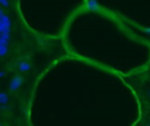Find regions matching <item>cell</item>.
I'll return each instance as SVG.
<instances>
[{
  "label": "cell",
  "mask_w": 150,
  "mask_h": 126,
  "mask_svg": "<svg viewBox=\"0 0 150 126\" xmlns=\"http://www.w3.org/2000/svg\"><path fill=\"white\" fill-rule=\"evenodd\" d=\"M21 82H22L21 77H20V76H15L14 78H12V80H11V83H9V89H11L12 91L16 90V89L20 86Z\"/></svg>",
  "instance_id": "6da1fadb"
},
{
  "label": "cell",
  "mask_w": 150,
  "mask_h": 126,
  "mask_svg": "<svg viewBox=\"0 0 150 126\" xmlns=\"http://www.w3.org/2000/svg\"><path fill=\"white\" fill-rule=\"evenodd\" d=\"M8 100V97L5 92H0V104H6Z\"/></svg>",
  "instance_id": "7a4b0ae2"
},
{
  "label": "cell",
  "mask_w": 150,
  "mask_h": 126,
  "mask_svg": "<svg viewBox=\"0 0 150 126\" xmlns=\"http://www.w3.org/2000/svg\"><path fill=\"white\" fill-rule=\"evenodd\" d=\"M19 68H20V70H21V71H26V70H28V69H29V65H28L26 62H21V63H20V65H19Z\"/></svg>",
  "instance_id": "3957f363"
},
{
  "label": "cell",
  "mask_w": 150,
  "mask_h": 126,
  "mask_svg": "<svg viewBox=\"0 0 150 126\" xmlns=\"http://www.w3.org/2000/svg\"><path fill=\"white\" fill-rule=\"evenodd\" d=\"M0 4H1V5H5V6H8V5H9V2H8L7 0H0Z\"/></svg>",
  "instance_id": "277c9868"
},
{
  "label": "cell",
  "mask_w": 150,
  "mask_h": 126,
  "mask_svg": "<svg viewBox=\"0 0 150 126\" xmlns=\"http://www.w3.org/2000/svg\"><path fill=\"white\" fill-rule=\"evenodd\" d=\"M5 76V71H0V78Z\"/></svg>",
  "instance_id": "5b68a950"
},
{
  "label": "cell",
  "mask_w": 150,
  "mask_h": 126,
  "mask_svg": "<svg viewBox=\"0 0 150 126\" xmlns=\"http://www.w3.org/2000/svg\"><path fill=\"white\" fill-rule=\"evenodd\" d=\"M0 126H1V125H0Z\"/></svg>",
  "instance_id": "8992f818"
}]
</instances>
